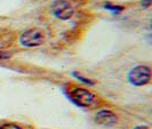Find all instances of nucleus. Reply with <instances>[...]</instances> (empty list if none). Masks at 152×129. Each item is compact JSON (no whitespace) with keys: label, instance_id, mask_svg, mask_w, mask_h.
I'll return each instance as SVG.
<instances>
[{"label":"nucleus","instance_id":"1","mask_svg":"<svg viewBox=\"0 0 152 129\" xmlns=\"http://www.w3.org/2000/svg\"><path fill=\"white\" fill-rule=\"evenodd\" d=\"M69 97L75 104L81 107L91 106L96 101V97L93 93L81 87L71 88V90H69Z\"/></svg>","mask_w":152,"mask_h":129},{"label":"nucleus","instance_id":"2","mask_svg":"<svg viewBox=\"0 0 152 129\" xmlns=\"http://www.w3.org/2000/svg\"><path fill=\"white\" fill-rule=\"evenodd\" d=\"M151 80V69L146 65H138L128 73V81L134 86H145Z\"/></svg>","mask_w":152,"mask_h":129},{"label":"nucleus","instance_id":"3","mask_svg":"<svg viewBox=\"0 0 152 129\" xmlns=\"http://www.w3.org/2000/svg\"><path fill=\"white\" fill-rule=\"evenodd\" d=\"M45 38L44 31L39 28H33L23 32L20 37V42L24 47H37L44 44Z\"/></svg>","mask_w":152,"mask_h":129},{"label":"nucleus","instance_id":"4","mask_svg":"<svg viewBox=\"0 0 152 129\" xmlns=\"http://www.w3.org/2000/svg\"><path fill=\"white\" fill-rule=\"evenodd\" d=\"M52 10H53V14L58 20H63V21L69 20L73 15V8L66 0H55L52 4Z\"/></svg>","mask_w":152,"mask_h":129},{"label":"nucleus","instance_id":"5","mask_svg":"<svg viewBox=\"0 0 152 129\" xmlns=\"http://www.w3.org/2000/svg\"><path fill=\"white\" fill-rule=\"evenodd\" d=\"M118 121V117L110 110H101L95 114V122L103 127H112Z\"/></svg>","mask_w":152,"mask_h":129},{"label":"nucleus","instance_id":"6","mask_svg":"<svg viewBox=\"0 0 152 129\" xmlns=\"http://www.w3.org/2000/svg\"><path fill=\"white\" fill-rule=\"evenodd\" d=\"M103 7L107 8V10H111V12H117V13H120L122 10V7L120 6H114V5H111V4H104Z\"/></svg>","mask_w":152,"mask_h":129},{"label":"nucleus","instance_id":"7","mask_svg":"<svg viewBox=\"0 0 152 129\" xmlns=\"http://www.w3.org/2000/svg\"><path fill=\"white\" fill-rule=\"evenodd\" d=\"M0 129H22L21 126L13 123V122H9V123H4L0 126Z\"/></svg>","mask_w":152,"mask_h":129},{"label":"nucleus","instance_id":"8","mask_svg":"<svg viewBox=\"0 0 152 129\" xmlns=\"http://www.w3.org/2000/svg\"><path fill=\"white\" fill-rule=\"evenodd\" d=\"M75 77H76L78 80H80V81H83L84 84H87V85H94V81H91L89 79H86V78H83L81 76H78L77 73H75Z\"/></svg>","mask_w":152,"mask_h":129},{"label":"nucleus","instance_id":"9","mask_svg":"<svg viewBox=\"0 0 152 129\" xmlns=\"http://www.w3.org/2000/svg\"><path fill=\"white\" fill-rule=\"evenodd\" d=\"M150 5H151V0H142V7L143 8L150 7Z\"/></svg>","mask_w":152,"mask_h":129},{"label":"nucleus","instance_id":"10","mask_svg":"<svg viewBox=\"0 0 152 129\" xmlns=\"http://www.w3.org/2000/svg\"><path fill=\"white\" fill-rule=\"evenodd\" d=\"M6 58H9V55L5 52H0V60H6Z\"/></svg>","mask_w":152,"mask_h":129},{"label":"nucleus","instance_id":"11","mask_svg":"<svg viewBox=\"0 0 152 129\" xmlns=\"http://www.w3.org/2000/svg\"><path fill=\"white\" fill-rule=\"evenodd\" d=\"M134 129H150L148 126H137V127H135Z\"/></svg>","mask_w":152,"mask_h":129}]
</instances>
